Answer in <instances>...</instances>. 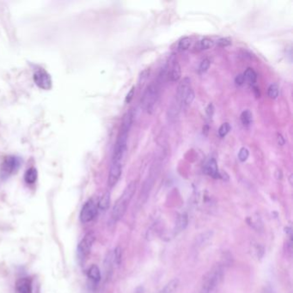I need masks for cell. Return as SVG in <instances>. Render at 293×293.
I'll list each match as a JSON object with an SVG mask.
<instances>
[{
  "label": "cell",
  "mask_w": 293,
  "mask_h": 293,
  "mask_svg": "<svg viewBox=\"0 0 293 293\" xmlns=\"http://www.w3.org/2000/svg\"><path fill=\"white\" fill-rule=\"evenodd\" d=\"M262 293H273V290H272V286H265L262 289Z\"/></svg>",
  "instance_id": "obj_33"
},
{
  "label": "cell",
  "mask_w": 293,
  "mask_h": 293,
  "mask_svg": "<svg viewBox=\"0 0 293 293\" xmlns=\"http://www.w3.org/2000/svg\"><path fill=\"white\" fill-rule=\"evenodd\" d=\"M24 180L28 184H34L37 180V170L35 168L28 169L24 174Z\"/></svg>",
  "instance_id": "obj_17"
},
{
  "label": "cell",
  "mask_w": 293,
  "mask_h": 293,
  "mask_svg": "<svg viewBox=\"0 0 293 293\" xmlns=\"http://www.w3.org/2000/svg\"><path fill=\"white\" fill-rule=\"evenodd\" d=\"M225 269L224 266L219 264L212 267L202 279L200 293H219L225 279Z\"/></svg>",
  "instance_id": "obj_2"
},
{
  "label": "cell",
  "mask_w": 293,
  "mask_h": 293,
  "mask_svg": "<svg viewBox=\"0 0 293 293\" xmlns=\"http://www.w3.org/2000/svg\"><path fill=\"white\" fill-rule=\"evenodd\" d=\"M34 82L40 89L48 90L52 88V79L50 75L43 69H39L34 73Z\"/></svg>",
  "instance_id": "obj_8"
},
{
  "label": "cell",
  "mask_w": 293,
  "mask_h": 293,
  "mask_svg": "<svg viewBox=\"0 0 293 293\" xmlns=\"http://www.w3.org/2000/svg\"><path fill=\"white\" fill-rule=\"evenodd\" d=\"M121 259H122V250L120 247H117L113 251L112 260H113V263H115L116 265H120Z\"/></svg>",
  "instance_id": "obj_24"
},
{
  "label": "cell",
  "mask_w": 293,
  "mask_h": 293,
  "mask_svg": "<svg viewBox=\"0 0 293 293\" xmlns=\"http://www.w3.org/2000/svg\"><path fill=\"white\" fill-rule=\"evenodd\" d=\"M192 89L191 80L189 78H184L179 84L177 89V101L178 105H181L184 97L186 96L188 91Z\"/></svg>",
  "instance_id": "obj_10"
},
{
  "label": "cell",
  "mask_w": 293,
  "mask_h": 293,
  "mask_svg": "<svg viewBox=\"0 0 293 293\" xmlns=\"http://www.w3.org/2000/svg\"><path fill=\"white\" fill-rule=\"evenodd\" d=\"M98 202L93 199H90L88 202H85L80 212V220L82 223L90 222L95 219L98 213Z\"/></svg>",
  "instance_id": "obj_6"
},
{
  "label": "cell",
  "mask_w": 293,
  "mask_h": 293,
  "mask_svg": "<svg viewBox=\"0 0 293 293\" xmlns=\"http://www.w3.org/2000/svg\"><path fill=\"white\" fill-rule=\"evenodd\" d=\"M213 112H214V107L212 105V103H210L206 108V113L209 117H212Z\"/></svg>",
  "instance_id": "obj_32"
},
{
  "label": "cell",
  "mask_w": 293,
  "mask_h": 293,
  "mask_svg": "<svg viewBox=\"0 0 293 293\" xmlns=\"http://www.w3.org/2000/svg\"><path fill=\"white\" fill-rule=\"evenodd\" d=\"M136 187H137V183L135 181H132L131 183L127 185V188L123 192V194L117 201L112 210L111 219H110L112 224H115L123 218V216L127 212L129 203L131 202L133 196L135 195Z\"/></svg>",
  "instance_id": "obj_3"
},
{
  "label": "cell",
  "mask_w": 293,
  "mask_h": 293,
  "mask_svg": "<svg viewBox=\"0 0 293 293\" xmlns=\"http://www.w3.org/2000/svg\"><path fill=\"white\" fill-rule=\"evenodd\" d=\"M20 165H21V160L19 158L14 156L8 157L4 159V162L1 165V170H0L1 177L6 178L12 174L16 173L20 168Z\"/></svg>",
  "instance_id": "obj_7"
},
{
  "label": "cell",
  "mask_w": 293,
  "mask_h": 293,
  "mask_svg": "<svg viewBox=\"0 0 293 293\" xmlns=\"http://www.w3.org/2000/svg\"><path fill=\"white\" fill-rule=\"evenodd\" d=\"M191 45V39L189 37H183L182 39L180 40V42L178 43V50L182 52L189 48Z\"/></svg>",
  "instance_id": "obj_21"
},
{
  "label": "cell",
  "mask_w": 293,
  "mask_h": 293,
  "mask_svg": "<svg viewBox=\"0 0 293 293\" xmlns=\"http://www.w3.org/2000/svg\"><path fill=\"white\" fill-rule=\"evenodd\" d=\"M133 112H127L123 117L120 133L117 137L116 143L113 149V158L112 162H120L122 163L125 153L127 152V138L128 134L133 123Z\"/></svg>",
  "instance_id": "obj_1"
},
{
  "label": "cell",
  "mask_w": 293,
  "mask_h": 293,
  "mask_svg": "<svg viewBox=\"0 0 293 293\" xmlns=\"http://www.w3.org/2000/svg\"><path fill=\"white\" fill-rule=\"evenodd\" d=\"M218 46L221 47H225V46H230L231 44V40L230 38H221L218 41Z\"/></svg>",
  "instance_id": "obj_29"
},
{
  "label": "cell",
  "mask_w": 293,
  "mask_h": 293,
  "mask_svg": "<svg viewBox=\"0 0 293 293\" xmlns=\"http://www.w3.org/2000/svg\"><path fill=\"white\" fill-rule=\"evenodd\" d=\"M16 290L18 293H33L32 279L28 277L18 279L16 283Z\"/></svg>",
  "instance_id": "obj_11"
},
{
  "label": "cell",
  "mask_w": 293,
  "mask_h": 293,
  "mask_svg": "<svg viewBox=\"0 0 293 293\" xmlns=\"http://www.w3.org/2000/svg\"><path fill=\"white\" fill-rule=\"evenodd\" d=\"M121 174H122V163L111 162L109 180H108V184L110 187H113L116 185L118 180H120Z\"/></svg>",
  "instance_id": "obj_9"
},
{
  "label": "cell",
  "mask_w": 293,
  "mask_h": 293,
  "mask_svg": "<svg viewBox=\"0 0 293 293\" xmlns=\"http://www.w3.org/2000/svg\"><path fill=\"white\" fill-rule=\"evenodd\" d=\"M194 91L193 88L191 89L190 90L188 91L186 96L184 97L183 101H182V103H181V105L184 107H187L190 105L191 103H193V101L194 99Z\"/></svg>",
  "instance_id": "obj_22"
},
{
  "label": "cell",
  "mask_w": 293,
  "mask_h": 293,
  "mask_svg": "<svg viewBox=\"0 0 293 293\" xmlns=\"http://www.w3.org/2000/svg\"><path fill=\"white\" fill-rule=\"evenodd\" d=\"M248 156H249V152H248L247 148L243 147V148L240 149L239 154H238V158H239L241 162H245L248 158Z\"/></svg>",
  "instance_id": "obj_28"
},
{
  "label": "cell",
  "mask_w": 293,
  "mask_h": 293,
  "mask_svg": "<svg viewBox=\"0 0 293 293\" xmlns=\"http://www.w3.org/2000/svg\"><path fill=\"white\" fill-rule=\"evenodd\" d=\"M110 193H105L103 194V197L100 199L99 202H98V210L101 211H106L107 209L110 207Z\"/></svg>",
  "instance_id": "obj_18"
},
{
  "label": "cell",
  "mask_w": 293,
  "mask_h": 293,
  "mask_svg": "<svg viewBox=\"0 0 293 293\" xmlns=\"http://www.w3.org/2000/svg\"><path fill=\"white\" fill-rule=\"evenodd\" d=\"M268 95L272 99L277 98V96L279 95V87H278V85L276 84H272V85H270L269 90H268Z\"/></svg>",
  "instance_id": "obj_25"
},
{
  "label": "cell",
  "mask_w": 293,
  "mask_h": 293,
  "mask_svg": "<svg viewBox=\"0 0 293 293\" xmlns=\"http://www.w3.org/2000/svg\"><path fill=\"white\" fill-rule=\"evenodd\" d=\"M135 87H132L131 90H130V91L127 93V96H126V99H125V102L127 103H129L131 102L132 99L134 98V95H135Z\"/></svg>",
  "instance_id": "obj_30"
},
{
  "label": "cell",
  "mask_w": 293,
  "mask_h": 293,
  "mask_svg": "<svg viewBox=\"0 0 293 293\" xmlns=\"http://www.w3.org/2000/svg\"><path fill=\"white\" fill-rule=\"evenodd\" d=\"M230 124L227 123H223L220 127H219V135L221 137V138H224L225 136L228 135L229 134V132L230 131Z\"/></svg>",
  "instance_id": "obj_26"
},
{
  "label": "cell",
  "mask_w": 293,
  "mask_h": 293,
  "mask_svg": "<svg viewBox=\"0 0 293 293\" xmlns=\"http://www.w3.org/2000/svg\"><path fill=\"white\" fill-rule=\"evenodd\" d=\"M87 276H88L89 279H90L94 284H97L101 280V278H102L99 268L95 265H92L89 269L88 272H87Z\"/></svg>",
  "instance_id": "obj_15"
},
{
  "label": "cell",
  "mask_w": 293,
  "mask_h": 293,
  "mask_svg": "<svg viewBox=\"0 0 293 293\" xmlns=\"http://www.w3.org/2000/svg\"><path fill=\"white\" fill-rule=\"evenodd\" d=\"M213 44H214L213 41L205 38L198 43V48L200 50L209 49L213 46Z\"/></svg>",
  "instance_id": "obj_23"
},
{
  "label": "cell",
  "mask_w": 293,
  "mask_h": 293,
  "mask_svg": "<svg viewBox=\"0 0 293 293\" xmlns=\"http://www.w3.org/2000/svg\"><path fill=\"white\" fill-rule=\"evenodd\" d=\"M241 121L244 127H248L250 126L253 122V114L251 113L250 110H244V112L241 114Z\"/></svg>",
  "instance_id": "obj_20"
},
{
  "label": "cell",
  "mask_w": 293,
  "mask_h": 293,
  "mask_svg": "<svg viewBox=\"0 0 293 293\" xmlns=\"http://www.w3.org/2000/svg\"><path fill=\"white\" fill-rule=\"evenodd\" d=\"M210 65H211V62H210V60L208 59H205V60H203L202 61V63L200 65V67H199V72L200 73H204L205 71L208 70L209 68H210Z\"/></svg>",
  "instance_id": "obj_27"
},
{
  "label": "cell",
  "mask_w": 293,
  "mask_h": 293,
  "mask_svg": "<svg viewBox=\"0 0 293 293\" xmlns=\"http://www.w3.org/2000/svg\"><path fill=\"white\" fill-rule=\"evenodd\" d=\"M244 81H245V80H244V77L243 74L237 75L236 78H235V82H236V84L238 85H244Z\"/></svg>",
  "instance_id": "obj_31"
},
{
  "label": "cell",
  "mask_w": 293,
  "mask_h": 293,
  "mask_svg": "<svg viewBox=\"0 0 293 293\" xmlns=\"http://www.w3.org/2000/svg\"><path fill=\"white\" fill-rule=\"evenodd\" d=\"M278 143L280 145H283L285 144V140H284V138H283L282 136L280 135H278Z\"/></svg>",
  "instance_id": "obj_34"
},
{
  "label": "cell",
  "mask_w": 293,
  "mask_h": 293,
  "mask_svg": "<svg viewBox=\"0 0 293 293\" xmlns=\"http://www.w3.org/2000/svg\"><path fill=\"white\" fill-rule=\"evenodd\" d=\"M179 286H180V280L178 279H173L158 293H177Z\"/></svg>",
  "instance_id": "obj_14"
},
{
  "label": "cell",
  "mask_w": 293,
  "mask_h": 293,
  "mask_svg": "<svg viewBox=\"0 0 293 293\" xmlns=\"http://www.w3.org/2000/svg\"><path fill=\"white\" fill-rule=\"evenodd\" d=\"M95 241V234L88 232L78 244L77 248V257L79 264H84L91 252L92 247Z\"/></svg>",
  "instance_id": "obj_4"
},
{
  "label": "cell",
  "mask_w": 293,
  "mask_h": 293,
  "mask_svg": "<svg viewBox=\"0 0 293 293\" xmlns=\"http://www.w3.org/2000/svg\"><path fill=\"white\" fill-rule=\"evenodd\" d=\"M158 98V87L155 83H152L145 90L141 100V105L148 113H152Z\"/></svg>",
  "instance_id": "obj_5"
},
{
  "label": "cell",
  "mask_w": 293,
  "mask_h": 293,
  "mask_svg": "<svg viewBox=\"0 0 293 293\" xmlns=\"http://www.w3.org/2000/svg\"><path fill=\"white\" fill-rule=\"evenodd\" d=\"M244 80H246L250 85H254V83L257 80L256 72L252 68H248L247 70L244 72Z\"/></svg>",
  "instance_id": "obj_19"
},
{
  "label": "cell",
  "mask_w": 293,
  "mask_h": 293,
  "mask_svg": "<svg viewBox=\"0 0 293 293\" xmlns=\"http://www.w3.org/2000/svg\"><path fill=\"white\" fill-rule=\"evenodd\" d=\"M187 223H188V218L186 213H183L181 215L178 217L177 219V223H176V226H175V229H174V232L176 235L180 233L182 230H185V228L187 227Z\"/></svg>",
  "instance_id": "obj_13"
},
{
  "label": "cell",
  "mask_w": 293,
  "mask_h": 293,
  "mask_svg": "<svg viewBox=\"0 0 293 293\" xmlns=\"http://www.w3.org/2000/svg\"><path fill=\"white\" fill-rule=\"evenodd\" d=\"M180 75H181V70H180V64L178 63L177 60H175L170 70V80L172 82L178 81L180 78Z\"/></svg>",
  "instance_id": "obj_16"
},
{
  "label": "cell",
  "mask_w": 293,
  "mask_h": 293,
  "mask_svg": "<svg viewBox=\"0 0 293 293\" xmlns=\"http://www.w3.org/2000/svg\"><path fill=\"white\" fill-rule=\"evenodd\" d=\"M205 173L209 175L210 177L216 178V179L220 177V174H219V169H218V164H217V162H216L214 158L210 159L208 162L205 164Z\"/></svg>",
  "instance_id": "obj_12"
}]
</instances>
